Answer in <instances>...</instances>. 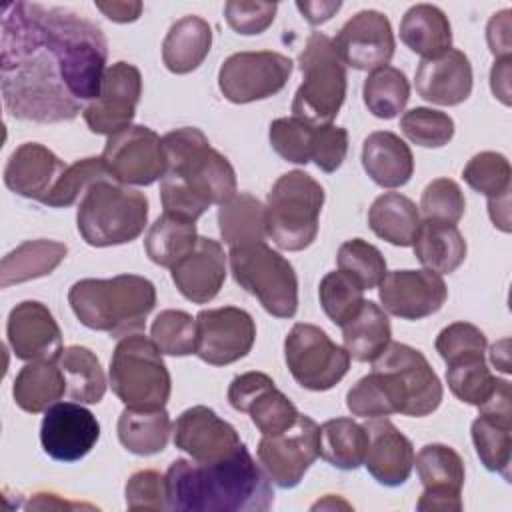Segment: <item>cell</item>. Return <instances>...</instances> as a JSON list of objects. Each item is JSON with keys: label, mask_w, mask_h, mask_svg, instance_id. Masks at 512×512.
<instances>
[{"label": "cell", "mask_w": 512, "mask_h": 512, "mask_svg": "<svg viewBox=\"0 0 512 512\" xmlns=\"http://www.w3.org/2000/svg\"><path fill=\"white\" fill-rule=\"evenodd\" d=\"M0 86L6 112L18 120L66 122L84 108L62 74L60 58L46 38L34 2H8L0 24Z\"/></svg>", "instance_id": "cell-1"}, {"label": "cell", "mask_w": 512, "mask_h": 512, "mask_svg": "<svg viewBox=\"0 0 512 512\" xmlns=\"http://www.w3.org/2000/svg\"><path fill=\"white\" fill-rule=\"evenodd\" d=\"M168 510L264 512L274 502L268 474L242 446L230 458L202 464L178 458L166 472Z\"/></svg>", "instance_id": "cell-2"}, {"label": "cell", "mask_w": 512, "mask_h": 512, "mask_svg": "<svg viewBox=\"0 0 512 512\" xmlns=\"http://www.w3.org/2000/svg\"><path fill=\"white\" fill-rule=\"evenodd\" d=\"M166 174L160 182L164 212L200 218L210 204H224L236 192V172L198 128H176L162 136Z\"/></svg>", "instance_id": "cell-3"}, {"label": "cell", "mask_w": 512, "mask_h": 512, "mask_svg": "<svg viewBox=\"0 0 512 512\" xmlns=\"http://www.w3.org/2000/svg\"><path fill=\"white\" fill-rule=\"evenodd\" d=\"M442 402V384L426 356L402 342H390L372 360V372L360 378L346 394L354 416L380 418L390 414L428 416Z\"/></svg>", "instance_id": "cell-4"}, {"label": "cell", "mask_w": 512, "mask_h": 512, "mask_svg": "<svg viewBox=\"0 0 512 512\" xmlns=\"http://www.w3.org/2000/svg\"><path fill=\"white\" fill-rule=\"evenodd\" d=\"M68 302L86 328L124 338L144 328L146 316L156 306V288L136 274L84 278L70 288Z\"/></svg>", "instance_id": "cell-5"}, {"label": "cell", "mask_w": 512, "mask_h": 512, "mask_svg": "<svg viewBox=\"0 0 512 512\" xmlns=\"http://www.w3.org/2000/svg\"><path fill=\"white\" fill-rule=\"evenodd\" d=\"M34 12L60 58L70 94L80 102L94 100L100 94L108 58V42L100 26L62 6L34 2Z\"/></svg>", "instance_id": "cell-6"}, {"label": "cell", "mask_w": 512, "mask_h": 512, "mask_svg": "<svg viewBox=\"0 0 512 512\" xmlns=\"http://www.w3.org/2000/svg\"><path fill=\"white\" fill-rule=\"evenodd\" d=\"M148 222V198L116 180L92 184L76 212V226L86 244L104 248L132 242Z\"/></svg>", "instance_id": "cell-7"}, {"label": "cell", "mask_w": 512, "mask_h": 512, "mask_svg": "<svg viewBox=\"0 0 512 512\" xmlns=\"http://www.w3.org/2000/svg\"><path fill=\"white\" fill-rule=\"evenodd\" d=\"M324 188L304 170L282 174L266 198V234L288 252L308 248L318 234Z\"/></svg>", "instance_id": "cell-8"}, {"label": "cell", "mask_w": 512, "mask_h": 512, "mask_svg": "<svg viewBox=\"0 0 512 512\" xmlns=\"http://www.w3.org/2000/svg\"><path fill=\"white\" fill-rule=\"evenodd\" d=\"M302 84L292 100V114L312 126L332 124L346 98V68L334 42L312 32L298 58Z\"/></svg>", "instance_id": "cell-9"}, {"label": "cell", "mask_w": 512, "mask_h": 512, "mask_svg": "<svg viewBox=\"0 0 512 512\" xmlns=\"http://www.w3.org/2000/svg\"><path fill=\"white\" fill-rule=\"evenodd\" d=\"M110 386L128 408L158 410L166 406L172 382L152 338L138 332L120 338L110 360Z\"/></svg>", "instance_id": "cell-10"}, {"label": "cell", "mask_w": 512, "mask_h": 512, "mask_svg": "<svg viewBox=\"0 0 512 512\" xmlns=\"http://www.w3.org/2000/svg\"><path fill=\"white\" fill-rule=\"evenodd\" d=\"M234 280L276 318H292L298 310V278L292 264L264 242L234 246L228 254Z\"/></svg>", "instance_id": "cell-11"}, {"label": "cell", "mask_w": 512, "mask_h": 512, "mask_svg": "<svg viewBox=\"0 0 512 512\" xmlns=\"http://www.w3.org/2000/svg\"><path fill=\"white\" fill-rule=\"evenodd\" d=\"M284 358L292 378L308 390L322 392L336 386L350 368V354L328 334L306 322L292 326L284 340Z\"/></svg>", "instance_id": "cell-12"}, {"label": "cell", "mask_w": 512, "mask_h": 512, "mask_svg": "<svg viewBox=\"0 0 512 512\" xmlns=\"http://www.w3.org/2000/svg\"><path fill=\"white\" fill-rule=\"evenodd\" d=\"M292 74V60L272 50L236 52L224 60L218 86L226 100L248 104L280 92Z\"/></svg>", "instance_id": "cell-13"}, {"label": "cell", "mask_w": 512, "mask_h": 512, "mask_svg": "<svg viewBox=\"0 0 512 512\" xmlns=\"http://www.w3.org/2000/svg\"><path fill=\"white\" fill-rule=\"evenodd\" d=\"M256 452L260 466L276 486L294 488L320 456V426L310 416L298 414L284 432L262 436Z\"/></svg>", "instance_id": "cell-14"}, {"label": "cell", "mask_w": 512, "mask_h": 512, "mask_svg": "<svg viewBox=\"0 0 512 512\" xmlns=\"http://www.w3.org/2000/svg\"><path fill=\"white\" fill-rule=\"evenodd\" d=\"M102 160L114 180L126 186H150L166 174L162 138L148 126H128L108 136Z\"/></svg>", "instance_id": "cell-15"}, {"label": "cell", "mask_w": 512, "mask_h": 512, "mask_svg": "<svg viewBox=\"0 0 512 512\" xmlns=\"http://www.w3.org/2000/svg\"><path fill=\"white\" fill-rule=\"evenodd\" d=\"M256 340L252 316L236 306L208 308L196 314V356L212 366L244 358Z\"/></svg>", "instance_id": "cell-16"}, {"label": "cell", "mask_w": 512, "mask_h": 512, "mask_svg": "<svg viewBox=\"0 0 512 512\" xmlns=\"http://www.w3.org/2000/svg\"><path fill=\"white\" fill-rule=\"evenodd\" d=\"M142 96V74L134 64L116 62L106 68L100 94L90 100L82 116L94 134L112 136L128 126Z\"/></svg>", "instance_id": "cell-17"}, {"label": "cell", "mask_w": 512, "mask_h": 512, "mask_svg": "<svg viewBox=\"0 0 512 512\" xmlns=\"http://www.w3.org/2000/svg\"><path fill=\"white\" fill-rule=\"evenodd\" d=\"M228 402L234 410L250 414V420L262 436L284 432L300 414L264 372H244L236 376L228 388Z\"/></svg>", "instance_id": "cell-18"}, {"label": "cell", "mask_w": 512, "mask_h": 512, "mask_svg": "<svg viewBox=\"0 0 512 512\" xmlns=\"http://www.w3.org/2000/svg\"><path fill=\"white\" fill-rule=\"evenodd\" d=\"M98 438L100 424L80 402H56L44 412L40 442L54 460L76 462L94 448Z\"/></svg>", "instance_id": "cell-19"}, {"label": "cell", "mask_w": 512, "mask_h": 512, "mask_svg": "<svg viewBox=\"0 0 512 512\" xmlns=\"http://www.w3.org/2000/svg\"><path fill=\"white\" fill-rule=\"evenodd\" d=\"M378 286V298L384 312L404 320L432 316L448 298V288L442 276L426 268L386 272Z\"/></svg>", "instance_id": "cell-20"}, {"label": "cell", "mask_w": 512, "mask_h": 512, "mask_svg": "<svg viewBox=\"0 0 512 512\" xmlns=\"http://www.w3.org/2000/svg\"><path fill=\"white\" fill-rule=\"evenodd\" d=\"M414 464L424 486L416 508L422 512H460V490L466 476L460 454L446 444H426L414 456Z\"/></svg>", "instance_id": "cell-21"}, {"label": "cell", "mask_w": 512, "mask_h": 512, "mask_svg": "<svg viewBox=\"0 0 512 512\" xmlns=\"http://www.w3.org/2000/svg\"><path fill=\"white\" fill-rule=\"evenodd\" d=\"M332 42L344 64L370 72L388 66L396 44L390 20L378 10L354 14Z\"/></svg>", "instance_id": "cell-22"}, {"label": "cell", "mask_w": 512, "mask_h": 512, "mask_svg": "<svg viewBox=\"0 0 512 512\" xmlns=\"http://www.w3.org/2000/svg\"><path fill=\"white\" fill-rule=\"evenodd\" d=\"M174 444L202 464L230 458L244 446L236 428L208 406H192L176 418Z\"/></svg>", "instance_id": "cell-23"}, {"label": "cell", "mask_w": 512, "mask_h": 512, "mask_svg": "<svg viewBox=\"0 0 512 512\" xmlns=\"http://www.w3.org/2000/svg\"><path fill=\"white\" fill-rule=\"evenodd\" d=\"M6 336L14 356L26 362L56 360L62 352L60 326L38 300H24L10 310Z\"/></svg>", "instance_id": "cell-24"}, {"label": "cell", "mask_w": 512, "mask_h": 512, "mask_svg": "<svg viewBox=\"0 0 512 512\" xmlns=\"http://www.w3.org/2000/svg\"><path fill=\"white\" fill-rule=\"evenodd\" d=\"M368 450L364 466L382 486H402L414 468L412 442L386 418H368Z\"/></svg>", "instance_id": "cell-25"}, {"label": "cell", "mask_w": 512, "mask_h": 512, "mask_svg": "<svg viewBox=\"0 0 512 512\" xmlns=\"http://www.w3.org/2000/svg\"><path fill=\"white\" fill-rule=\"evenodd\" d=\"M170 270L172 282L186 300L206 304L218 296L226 280L224 248L212 238L198 236L192 252H188Z\"/></svg>", "instance_id": "cell-26"}, {"label": "cell", "mask_w": 512, "mask_h": 512, "mask_svg": "<svg viewBox=\"0 0 512 512\" xmlns=\"http://www.w3.org/2000/svg\"><path fill=\"white\" fill-rule=\"evenodd\" d=\"M416 92L440 106H456L472 92V66L462 50L450 48L434 58H424L416 70Z\"/></svg>", "instance_id": "cell-27"}, {"label": "cell", "mask_w": 512, "mask_h": 512, "mask_svg": "<svg viewBox=\"0 0 512 512\" xmlns=\"http://www.w3.org/2000/svg\"><path fill=\"white\" fill-rule=\"evenodd\" d=\"M64 170V162L50 148L38 142H24L8 158L4 184L18 196L42 202Z\"/></svg>", "instance_id": "cell-28"}, {"label": "cell", "mask_w": 512, "mask_h": 512, "mask_svg": "<svg viewBox=\"0 0 512 512\" xmlns=\"http://www.w3.org/2000/svg\"><path fill=\"white\" fill-rule=\"evenodd\" d=\"M362 166L382 188L404 186L414 172L410 146L394 132H372L362 144Z\"/></svg>", "instance_id": "cell-29"}, {"label": "cell", "mask_w": 512, "mask_h": 512, "mask_svg": "<svg viewBox=\"0 0 512 512\" xmlns=\"http://www.w3.org/2000/svg\"><path fill=\"white\" fill-rule=\"evenodd\" d=\"M210 46V24L196 14H188L170 26L162 42V60L170 72L188 74L204 62Z\"/></svg>", "instance_id": "cell-30"}, {"label": "cell", "mask_w": 512, "mask_h": 512, "mask_svg": "<svg viewBox=\"0 0 512 512\" xmlns=\"http://www.w3.org/2000/svg\"><path fill=\"white\" fill-rule=\"evenodd\" d=\"M414 256L426 270L436 274L454 272L466 258V240L456 228V224L424 220L420 222L416 240H414Z\"/></svg>", "instance_id": "cell-31"}, {"label": "cell", "mask_w": 512, "mask_h": 512, "mask_svg": "<svg viewBox=\"0 0 512 512\" xmlns=\"http://www.w3.org/2000/svg\"><path fill=\"white\" fill-rule=\"evenodd\" d=\"M12 394L24 412L40 414L66 394V378L56 360H34L18 372Z\"/></svg>", "instance_id": "cell-32"}, {"label": "cell", "mask_w": 512, "mask_h": 512, "mask_svg": "<svg viewBox=\"0 0 512 512\" xmlns=\"http://www.w3.org/2000/svg\"><path fill=\"white\" fill-rule=\"evenodd\" d=\"M400 40L422 58H434L450 50L452 28L438 6L416 4L402 16Z\"/></svg>", "instance_id": "cell-33"}, {"label": "cell", "mask_w": 512, "mask_h": 512, "mask_svg": "<svg viewBox=\"0 0 512 512\" xmlns=\"http://www.w3.org/2000/svg\"><path fill=\"white\" fill-rule=\"evenodd\" d=\"M368 226L378 238L394 246H412L420 228V212L408 196L386 192L372 202Z\"/></svg>", "instance_id": "cell-34"}, {"label": "cell", "mask_w": 512, "mask_h": 512, "mask_svg": "<svg viewBox=\"0 0 512 512\" xmlns=\"http://www.w3.org/2000/svg\"><path fill=\"white\" fill-rule=\"evenodd\" d=\"M340 328L346 352L358 362L376 360L392 342V328L386 312L370 300H364L360 310Z\"/></svg>", "instance_id": "cell-35"}, {"label": "cell", "mask_w": 512, "mask_h": 512, "mask_svg": "<svg viewBox=\"0 0 512 512\" xmlns=\"http://www.w3.org/2000/svg\"><path fill=\"white\" fill-rule=\"evenodd\" d=\"M68 254L66 244L56 240H28L16 250L8 252L0 262V286L28 282L48 276Z\"/></svg>", "instance_id": "cell-36"}, {"label": "cell", "mask_w": 512, "mask_h": 512, "mask_svg": "<svg viewBox=\"0 0 512 512\" xmlns=\"http://www.w3.org/2000/svg\"><path fill=\"white\" fill-rule=\"evenodd\" d=\"M172 422L164 408L138 410L124 408L118 418V440L120 444L138 456L158 454L166 448L170 438Z\"/></svg>", "instance_id": "cell-37"}, {"label": "cell", "mask_w": 512, "mask_h": 512, "mask_svg": "<svg viewBox=\"0 0 512 512\" xmlns=\"http://www.w3.org/2000/svg\"><path fill=\"white\" fill-rule=\"evenodd\" d=\"M196 240L198 234L194 220H188L172 212H164L150 226L144 238V250L154 264L172 268L188 252H192Z\"/></svg>", "instance_id": "cell-38"}, {"label": "cell", "mask_w": 512, "mask_h": 512, "mask_svg": "<svg viewBox=\"0 0 512 512\" xmlns=\"http://www.w3.org/2000/svg\"><path fill=\"white\" fill-rule=\"evenodd\" d=\"M218 228L230 248L264 242L268 236L264 204L250 194H234L218 208Z\"/></svg>", "instance_id": "cell-39"}, {"label": "cell", "mask_w": 512, "mask_h": 512, "mask_svg": "<svg viewBox=\"0 0 512 512\" xmlns=\"http://www.w3.org/2000/svg\"><path fill=\"white\" fill-rule=\"evenodd\" d=\"M64 378L66 394L80 404H96L104 398L106 376L96 354L84 346H68L56 358Z\"/></svg>", "instance_id": "cell-40"}, {"label": "cell", "mask_w": 512, "mask_h": 512, "mask_svg": "<svg viewBox=\"0 0 512 512\" xmlns=\"http://www.w3.org/2000/svg\"><path fill=\"white\" fill-rule=\"evenodd\" d=\"M368 432L352 418H332L320 426V456L340 470H356L364 464Z\"/></svg>", "instance_id": "cell-41"}, {"label": "cell", "mask_w": 512, "mask_h": 512, "mask_svg": "<svg viewBox=\"0 0 512 512\" xmlns=\"http://www.w3.org/2000/svg\"><path fill=\"white\" fill-rule=\"evenodd\" d=\"M472 442L486 470L510 480L512 462V416L480 412L472 422Z\"/></svg>", "instance_id": "cell-42"}, {"label": "cell", "mask_w": 512, "mask_h": 512, "mask_svg": "<svg viewBox=\"0 0 512 512\" xmlns=\"http://www.w3.org/2000/svg\"><path fill=\"white\" fill-rule=\"evenodd\" d=\"M366 108L376 116L390 120L398 116L410 98V84L402 70L382 66L368 74L362 86Z\"/></svg>", "instance_id": "cell-43"}, {"label": "cell", "mask_w": 512, "mask_h": 512, "mask_svg": "<svg viewBox=\"0 0 512 512\" xmlns=\"http://www.w3.org/2000/svg\"><path fill=\"white\" fill-rule=\"evenodd\" d=\"M446 382L458 400L480 408L494 396L502 380L490 372L484 358H468L448 364Z\"/></svg>", "instance_id": "cell-44"}, {"label": "cell", "mask_w": 512, "mask_h": 512, "mask_svg": "<svg viewBox=\"0 0 512 512\" xmlns=\"http://www.w3.org/2000/svg\"><path fill=\"white\" fill-rule=\"evenodd\" d=\"M100 180H114L106 162L100 158H82L66 166L54 188L42 200L50 208H66L78 200V196Z\"/></svg>", "instance_id": "cell-45"}, {"label": "cell", "mask_w": 512, "mask_h": 512, "mask_svg": "<svg viewBox=\"0 0 512 512\" xmlns=\"http://www.w3.org/2000/svg\"><path fill=\"white\" fill-rule=\"evenodd\" d=\"M466 184L484 194L488 200H498L510 196L512 168L504 154L500 152H480L468 160L462 172Z\"/></svg>", "instance_id": "cell-46"}, {"label": "cell", "mask_w": 512, "mask_h": 512, "mask_svg": "<svg viewBox=\"0 0 512 512\" xmlns=\"http://www.w3.org/2000/svg\"><path fill=\"white\" fill-rule=\"evenodd\" d=\"M338 270L354 278L362 290L376 288L386 276V260L382 252L362 238L346 240L338 248Z\"/></svg>", "instance_id": "cell-47"}, {"label": "cell", "mask_w": 512, "mask_h": 512, "mask_svg": "<svg viewBox=\"0 0 512 512\" xmlns=\"http://www.w3.org/2000/svg\"><path fill=\"white\" fill-rule=\"evenodd\" d=\"M320 304L324 314L336 324L344 326L362 306L364 302V290L362 286L344 274L342 270L328 272L318 288Z\"/></svg>", "instance_id": "cell-48"}, {"label": "cell", "mask_w": 512, "mask_h": 512, "mask_svg": "<svg viewBox=\"0 0 512 512\" xmlns=\"http://www.w3.org/2000/svg\"><path fill=\"white\" fill-rule=\"evenodd\" d=\"M150 336L158 350L168 356H188L196 352V318L184 310H162L152 326Z\"/></svg>", "instance_id": "cell-49"}, {"label": "cell", "mask_w": 512, "mask_h": 512, "mask_svg": "<svg viewBox=\"0 0 512 512\" xmlns=\"http://www.w3.org/2000/svg\"><path fill=\"white\" fill-rule=\"evenodd\" d=\"M400 128L410 142L422 148H442L454 136V120L446 112L424 106L404 112Z\"/></svg>", "instance_id": "cell-50"}, {"label": "cell", "mask_w": 512, "mask_h": 512, "mask_svg": "<svg viewBox=\"0 0 512 512\" xmlns=\"http://www.w3.org/2000/svg\"><path fill=\"white\" fill-rule=\"evenodd\" d=\"M312 134H314V126L296 116L278 118L270 124V130H268V138L276 154L294 164L310 162Z\"/></svg>", "instance_id": "cell-51"}, {"label": "cell", "mask_w": 512, "mask_h": 512, "mask_svg": "<svg viewBox=\"0 0 512 512\" xmlns=\"http://www.w3.org/2000/svg\"><path fill=\"white\" fill-rule=\"evenodd\" d=\"M420 210L424 220L456 224L464 216L466 200L454 180L436 178L424 188L420 198Z\"/></svg>", "instance_id": "cell-52"}, {"label": "cell", "mask_w": 512, "mask_h": 512, "mask_svg": "<svg viewBox=\"0 0 512 512\" xmlns=\"http://www.w3.org/2000/svg\"><path fill=\"white\" fill-rule=\"evenodd\" d=\"M484 350L486 336L470 322L448 324L436 336V352L446 362V366L468 358H484Z\"/></svg>", "instance_id": "cell-53"}, {"label": "cell", "mask_w": 512, "mask_h": 512, "mask_svg": "<svg viewBox=\"0 0 512 512\" xmlns=\"http://www.w3.org/2000/svg\"><path fill=\"white\" fill-rule=\"evenodd\" d=\"M128 510H168L166 476L156 470L134 472L124 488Z\"/></svg>", "instance_id": "cell-54"}, {"label": "cell", "mask_w": 512, "mask_h": 512, "mask_svg": "<svg viewBox=\"0 0 512 512\" xmlns=\"http://www.w3.org/2000/svg\"><path fill=\"white\" fill-rule=\"evenodd\" d=\"M276 2H244V0H228L224 4V16L228 26L244 36L262 34L276 16Z\"/></svg>", "instance_id": "cell-55"}, {"label": "cell", "mask_w": 512, "mask_h": 512, "mask_svg": "<svg viewBox=\"0 0 512 512\" xmlns=\"http://www.w3.org/2000/svg\"><path fill=\"white\" fill-rule=\"evenodd\" d=\"M348 152V132L342 126L322 124L314 126L310 162L324 172H334L342 166Z\"/></svg>", "instance_id": "cell-56"}, {"label": "cell", "mask_w": 512, "mask_h": 512, "mask_svg": "<svg viewBox=\"0 0 512 512\" xmlns=\"http://www.w3.org/2000/svg\"><path fill=\"white\" fill-rule=\"evenodd\" d=\"M486 40H488L490 52L496 58L510 56V48H512V42H510V10H502V12H498L490 18L488 28H486Z\"/></svg>", "instance_id": "cell-57"}, {"label": "cell", "mask_w": 512, "mask_h": 512, "mask_svg": "<svg viewBox=\"0 0 512 512\" xmlns=\"http://www.w3.org/2000/svg\"><path fill=\"white\" fill-rule=\"evenodd\" d=\"M510 56H502L494 60V66L490 70V86L496 98L502 100V104H510Z\"/></svg>", "instance_id": "cell-58"}, {"label": "cell", "mask_w": 512, "mask_h": 512, "mask_svg": "<svg viewBox=\"0 0 512 512\" xmlns=\"http://www.w3.org/2000/svg\"><path fill=\"white\" fill-rule=\"evenodd\" d=\"M94 6L112 22H134L142 14V2H94Z\"/></svg>", "instance_id": "cell-59"}, {"label": "cell", "mask_w": 512, "mask_h": 512, "mask_svg": "<svg viewBox=\"0 0 512 512\" xmlns=\"http://www.w3.org/2000/svg\"><path fill=\"white\" fill-rule=\"evenodd\" d=\"M342 2H296V8L302 12V16L312 24L318 26L326 20H330L338 10Z\"/></svg>", "instance_id": "cell-60"}, {"label": "cell", "mask_w": 512, "mask_h": 512, "mask_svg": "<svg viewBox=\"0 0 512 512\" xmlns=\"http://www.w3.org/2000/svg\"><path fill=\"white\" fill-rule=\"evenodd\" d=\"M338 506H342V508H350V504L348 502H344L342 498H336L334 494H328L324 500H318L314 506H312V510H324V508H338Z\"/></svg>", "instance_id": "cell-61"}]
</instances>
